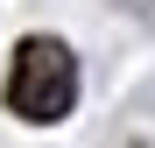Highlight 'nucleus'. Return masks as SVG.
I'll return each mask as SVG.
<instances>
[{
	"label": "nucleus",
	"mask_w": 155,
	"mask_h": 148,
	"mask_svg": "<svg viewBox=\"0 0 155 148\" xmlns=\"http://www.w3.org/2000/svg\"><path fill=\"white\" fill-rule=\"evenodd\" d=\"M7 106L21 120H35V127H49V120H64L78 106V57L57 42V35H28L14 49V71H7Z\"/></svg>",
	"instance_id": "obj_1"
}]
</instances>
